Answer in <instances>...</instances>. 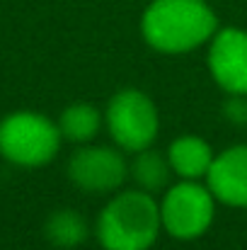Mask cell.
<instances>
[{
  "label": "cell",
  "mask_w": 247,
  "mask_h": 250,
  "mask_svg": "<svg viewBox=\"0 0 247 250\" xmlns=\"http://www.w3.org/2000/svg\"><path fill=\"white\" fill-rule=\"evenodd\" d=\"M216 216V197L206 185L196 180H182L170 185L160 202V224L179 241L199 238L209 231Z\"/></svg>",
  "instance_id": "cell-5"
},
{
  "label": "cell",
  "mask_w": 247,
  "mask_h": 250,
  "mask_svg": "<svg viewBox=\"0 0 247 250\" xmlns=\"http://www.w3.org/2000/svg\"><path fill=\"white\" fill-rule=\"evenodd\" d=\"M167 161L172 166V172H177L182 180H199L206 177L213 163V151L211 144L201 136H179L170 144Z\"/></svg>",
  "instance_id": "cell-9"
},
{
  "label": "cell",
  "mask_w": 247,
  "mask_h": 250,
  "mask_svg": "<svg viewBox=\"0 0 247 250\" xmlns=\"http://www.w3.org/2000/svg\"><path fill=\"white\" fill-rule=\"evenodd\" d=\"M218 17L206 0H153L141 17L146 44L160 54H187L213 39Z\"/></svg>",
  "instance_id": "cell-1"
},
{
  "label": "cell",
  "mask_w": 247,
  "mask_h": 250,
  "mask_svg": "<svg viewBox=\"0 0 247 250\" xmlns=\"http://www.w3.org/2000/svg\"><path fill=\"white\" fill-rule=\"evenodd\" d=\"M68 177L82 192H116L129 177V163L116 148L82 146L68 161Z\"/></svg>",
  "instance_id": "cell-6"
},
{
  "label": "cell",
  "mask_w": 247,
  "mask_h": 250,
  "mask_svg": "<svg viewBox=\"0 0 247 250\" xmlns=\"http://www.w3.org/2000/svg\"><path fill=\"white\" fill-rule=\"evenodd\" d=\"M129 172L133 175L138 189L155 194V192H165L170 187L172 166H170L167 156H163L160 151H155V148L148 146V148H143V151L136 153Z\"/></svg>",
  "instance_id": "cell-11"
},
{
  "label": "cell",
  "mask_w": 247,
  "mask_h": 250,
  "mask_svg": "<svg viewBox=\"0 0 247 250\" xmlns=\"http://www.w3.org/2000/svg\"><path fill=\"white\" fill-rule=\"evenodd\" d=\"M104 124L112 136V141L129 151L138 153L158 139L160 117L155 109V102L138 87H124L119 90L104 112Z\"/></svg>",
  "instance_id": "cell-4"
},
{
  "label": "cell",
  "mask_w": 247,
  "mask_h": 250,
  "mask_svg": "<svg viewBox=\"0 0 247 250\" xmlns=\"http://www.w3.org/2000/svg\"><path fill=\"white\" fill-rule=\"evenodd\" d=\"M61 129L37 112H15L0 122V156L15 166L41 167L61 148Z\"/></svg>",
  "instance_id": "cell-3"
},
{
  "label": "cell",
  "mask_w": 247,
  "mask_h": 250,
  "mask_svg": "<svg viewBox=\"0 0 247 250\" xmlns=\"http://www.w3.org/2000/svg\"><path fill=\"white\" fill-rule=\"evenodd\" d=\"M209 71L228 95H247V32L218 29L209 46Z\"/></svg>",
  "instance_id": "cell-7"
},
{
  "label": "cell",
  "mask_w": 247,
  "mask_h": 250,
  "mask_svg": "<svg viewBox=\"0 0 247 250\" xmlns=\"http://www.w3.org/2000/svg\"><path fill=\"white\" fill-rule=\"evenodd\" d=\"M160 204L151 192H119L97 216V241L104 250H148L160 233Z\"/></svg>",
  "instance_id": "cell-2"
},
{
  "label": "cell",
  "mask_w": 247,
  "mask_h": 250,
  "mask_svg": "<svg viewBox=\"0 0 247 250\" xmlns=\"http://www.w3.org/2000/svg\"><path fill=\"white\" fill-rule=\"evenodd\" d=\"M223 117L235 126H247V95H228L223 102Z\"/></svg>",
  "instance_id": "cell-13"
},
{
  "label": "cell",
  "mask_w": 247,
  "mask_h": 250,
  "mask_svg": "<svg viewBox=\"0 0 247 250\" xmlns=\"http://www.w3.org/2000/svg\"><path fill=\"white\" fill-rule=\"evenodd\" d=\"M99 126H102V114L97 112L95 104H87V102L68 104L58 119L61 136L68 141H76V144H85V141L95 139Z\"/></svg>",
  "instance_id": "cell-12"
},
{
  "label": "cell",
  "mask_w": 247,
  "mask_h": 250,
  "mask_svg": "<svg viewBox=\"0 0 247 250\" xmlns=\"http://www.w3.org/2000/svg\"><path fill=\"white\" fill-rule=\"evenodd\" d=\"M44 236L46 241L58 250L80 248L90 236V224L80 211L73 209H58L54 211L46 224H44Z\"/></svg>",
  "instance_id": "cell-10"
},
{
  "label": "cell",
  "mask_w": 247,
  "mask_h": 250,
  "mask_svg": "<svg viewBox=\"0 0 247 250\" xmlns=\"http://www.w3.org/2000/svg\"><path fill=\"white\" fill-rule=\"evenodd\" d=\"M206 187L228 207H247V144H238L213 156Z\"/></svg>",
  "instance_id": "cell-8"
}]
</instances>
